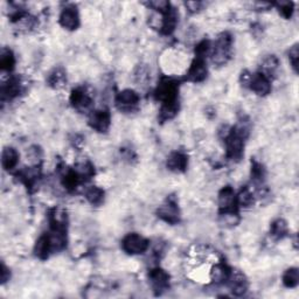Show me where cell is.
<instances>
[{
  "label": "cell",
  "mask_w": 299,
  "mask_h": 299,
  "mask_svg": "<svg viewBox=\"0 0 299 299\" xmlns=\"http://www.w3.org/2000/svg\"><path fill=\"white\" fill-rule=\"evenodd\" d=\"M70 102L79 110H87L91 104V98L83 89H75L70 96Z\"/></svg>",
  "instance_id": "7c38bea8"
},
{
  "label": "cell",
  "mask_w": 299,
  "mask_h": 299,
  "mask_svg": "<svg viewBox=\"0 0 299 299\" xmlns=\"http://www.w3.org/2000/svg\"><path fill=\"white\" fill-rule=\"evenodd\" d=\"M150 282H151L152 288L156 291H161L166 290L169 284V277L166 273V271L161 269H155L150 272Z\"/></svg>",
  "instance_id": "8fae6325"
},
{
  "label": "cell",
  "mask_w": 299,
  "mask_h": 299,
  "mask_svg": "<svg viewBox=\"0 0 299 299\" xmlns=\"http://www.w3.org/2000/svg\"><path fill=\"white\" fill-rule=\"evenodd\" d=\"M246 86H249L250 89L255 92L258 96H265L270 92L271 89V84L268 76H265L263 72H258V74L250 75L249 82Z\"/></svg>",
  "instance_id": "277c9868"
},
{
  "label": "cell",
  "mask_w": 299,
  "mask_h": 299,
  "mask_svg": "<svg viewBox=\"0 0 299 299\" xmlns=\"http://www.w3.org/2000/svg\"><path fill=\"white\" fill-rule=\"evenodd\" d=\"M60 25L69 31H74L80 25V15L78 10L72 6L63 9L60 14Z\"/></svg>",
  "instance_id": "52a82bcc"
},
{
  "label": "cell",
  "mask_w": 299,
  "mask_h": 299,
  "mask_svg": "<svg viewBox=\"0 0 299 299\" xmlns=\"http://www.w3.org/2000/svg\"><path fill=\"white\" fill-rule=\"evenodd\" d=\"M298 56H299L298 44H294V46L290 49V53H289L290 63L294 69V71H297V69H298Z\"/></svg>",
  "instance_id": "cb8c5ba5"
},
{
  "label": "cell",
  "mask_w": 299,
  "mask_h": 299,
  "mask_svg": "<svg viewBox=\"0 0 299 299\" xmlns=\"http://www.w3.org/2000/svg\"><path fill=\"white\" fill-rule=\"evenodd\" d=\"M230 270L225 264L214 265L211 270V278L214 282H226L230 276Z\"/></svg>",
  "instance_id": "2e32d148"
},
{
  "label": "cell",
  "mask_w": 299,
  "mask_h": 299,
  "mask_svg": "<svg viewBox=\"0 0 299 299\" xmlns=\"http://www.w3.org/2000/svg\"><path fill=\"white\" fill-rule=\"evenodd\" d=\"M237 196L232 187H225L219 193V207L222 213H233L237 207Z\"/></svg>",
  "instance_id": "3957f363"
},
{
  "label": "cell",
  "mask_w": 299,
  "mask_h": 299,
  "mask_svg": "<svg viewBox=\"0 0 299 299\" xmlns=\"http://www.w3.org/2000/svg\"><path fill=\"white\" fill-rule=\"evenodd\" d=\"M206 76H207V67L204 59H196L187 71V80L191 82H201L206 79Z\"/></svg>",
  "instance_id": "9c48e42d"
},
{
  "label": "cell",
  "mask_w": 299,
  "mask_h": 299,
  "mask_svg": "<svg viewBox=\"0 0 299 299\" xmlns=\"http://www.w3.org/2000/svg\"><path fill=\"white\" fill-rule=\"evenodd\" d=\"M158 216L161 220L169 225H176L180 220V212L177 204L172 201H167L166 204L161 205L158 209Z\"/></svg>",
  "instance_id": "ba28073f"
},
{
  "label": "cell",
  "mask_w": 299,
  "mask_h": 299,
  "mask_svg": "<svg viewBox=\"0 0 299 299\" xmlns=\"http://www.w3.org/2000/svg\"><path fill=\"white\" fill-rule=\"evenodd\" d=\"M230 290L236 296H241L243 294L246 290H248V281L243 273L241 272H230V276L228 278Z\"/></svg>",
  "instance_id": "30bf717a"
},
{
  "label": "cell",
  "mask_w": 299,
  "mask_h": 299,
  "mask_svg": "<svg viewBox=\"0 0 299 299\" xmlns=\"http://www.w3.org/2000/svg\"><path fill=\"white\" fill-rule=\"evenodd\" d=\"M0 277H2V283H6L7 280L10 278V271L7 269V266L5 264H2V268H0Z\"/></svg>",
  "instance_id": "4316f807"
},
{
  "label": "cell",
  "mask_w": 299,
  "mask_h": 299,
  "mask_svg": "<svg viewBox=\"0 0 299 299\" xmlns=\"http://www.w3.org/2000/svg\"><path fill=\"white\" fill-rule=\"evenodd\" d=\"M156 96L163 104L178 103V84L173 80H163L158 84Z\"/></svg>",
  "instance_id": "6da1fadb"
},
{
  "label": "cell",
  "mask_w": 299,
  "mask_h": 299,
  "mask_svg": "<svg viewBox=\"0 0 299 299\" xmlns=\"http://www.w3.org/2000/svg\"><path fill=\"white\" fill-rule=\"evenodd\" d=\"M15 64L13 53L10 49H3L0 55V67L3 71H11Z\"/></svg>",
  "instance_id": "d6986e66"
},
{
  "label": "cell",
  "mask_w": 299,
  "mask_h": 299,
  "mask_svg": "<svg viewBox=\"0 0 299 299\" xmlns=\"http://www.w3.org/2000/svg\"><path fill=\"white\" fill-rule=\"evenodd\" d=\"M288 233V225L284 220H276L271 226V234L272 236L277 238H282Z\"/></svg>",
  "instance_id": "603a6c76"
},
{
  "label": "cell",
  "mask_w": 299,
  "mask_h": 299,
  "mask_svg": "<svg viewBox=\"0 0 299 299\" xmlns=\"http://www.w3.org/2000/svg\"><path fill=\"white\" fill-rule=\"evenodd\" d=\"M278 6H280V12L284 15L285 18L291 17L292 14V3H278Z\"/></svg>",
  "instance_id": "d4e9b609"
},
{
  "label": "cell",
  "mask_w": 299,
  "mask_h": 299,
  "mask_svg": "<svg viewBox=\"0 0 299 299\" xmlns=\"http://www.w3.org/2000/svg\"><path fill=\"white\" fill-rule=\"evenodd\" d=\"M19 163V153L15 148L13 147H5L3 151L2 155V164L3 167L7 169V171H11L15 166H17Z\"/></svg>",
  "instance_id": "4fadbf2b"
},
{
  "label": "cell",
  "mask_w": 299,
  "mask_h": 299,
  "mask_svg": "<svg viewBox=\"0 0 299 299\" xmlns=\"http://www.w3.org/2000/svg\"><path fill=\"white\" fill-rule=\"evenodd\" d=\"M87 200L94 206H98L104 201V191L102 188L96 187V186H92L87 191L86 193Z\"/></svg>",
  "instance_id": "e0dca14e"
},
{
  "label": "cell",
  "mask_w": 299,
  "mask_h": 299,
  "mask_svg": "<svg viewBox=\"0 0 299 299\" xmlns=\"http://www.w3.org/2000/svg\"><path fill=\"white\" fill-rule=\"evenodd\" d=\"M51 252H52V248L49 244V240H48V236L44 235L40 237L35 244L36 256L40 258H47L48 254H49Z\"/></svg>",
  "instance_id": "ac0fdd59"
},
{
  "label": "cell",
  "mask_w": 299,
  "mask_h": 299,
  "mask_svg": "<svg viewBox=\"0 0 299 299\" xmlns=\"http://www.w3.org/2000/svg\"><path fill=\"white\" fill-rule=\"evenodd\" d=\"M123 250L131 255H139L148 249V241L139 234H129L122 242Z\"/></svg>",
  "instance_id": "7a4b0ae2"
},
{
  "label": "cell",
  "mask_w": 299,
  "mask_h": 299,
  "mask_svg": "<svg viewBox=\"0 0 299 299\" xmlns=\"http://www.w3.org/2000/svg\"><path fill=\"white\" fill-rule=\"evenodd\" d=\"M187 157L181 152L172 153L167 160V167L175 172H184L187 167Z\"/></svg>",
  "instance_id": "5bb4252c"
},
{
  "label": "cell",
  "mask_w": 299,
  "mask_h": 299,
  "mask_svg": "<svg viewBox=\"0 0 299 299\" xmlns=\"http://www.w3.org/2000/svg\"><path fill=\"white\" fill-rule=\"evenodd\" d=\"M116 103L120 108V110H132L139 103V96L131 89H125L117 95Z\"/></svg>",
  "instance_id": "8992f818"
},
{
  "label": "cell",
  "mask_w": 299,
  "mask_h": 299,
  "mask_svg": "<svg viewBox=\"0 0 299 299\" xmlns=\"http://www.w3.org/2000/svg\"><path fill=\"white\" fill-rule=\"evenodd\" d=\"M186 9H188L189 12L192 13H195V12H199L201 10V6H203V3L200 2H188L185 4Z\"/></svg>",
  "instance_id": "484cf974"
},
{
  "label": "cell",
  "mask_w": 299,
  "mask_h": 299,
  "mask_svg": "<svg viewBox=\"0 0 299 299\" xmlns=\"http://www.w3.org/2000/svg\"><path fill=\"white\" fill-rule=\"evenodd\" d=\"M278 68V60L275 58L273 55H269L268 58L263 60V63H262V69H263V74L265 76H269L270 74H273L276 69Z\"/></svg>",
  "instance_id": "7402d4cb"
},
{
  "label": "cell",
  "mask_w": 299,
  "mask_h": 299,
  "mask_svg": "<svg viewBox=\"0 0 299 299\" xmlns=\"http://www.w3.org/2000/svg\"><path fill=\"white\" fill-rule=\"evenodd\" d=\"M74 172L80 180H89L95 173L94 167H92L90 161L88 160H82L76 163Z\"/></svg>",
  "instance_id": "9a60e30c"
},
{
  "label": "cell",
  "mask_w": 299,
  "mask_h": 299,
  "mask_svg": "<svg viewBox=\"0 0 299 299\" xmlns=\"http://www.w3.org/2000/svg\"><path fill=\"white\" fill-rule=\"evenodd\" d=\"M64 81H66V72L62 69H60V68L52 71L49 74V78H48V82H49L51 86L54 88L62 87Z\"/></svg>",
  "instance_id": "44dd1931"
},
{
  "label": "cell",
  "mask_w": 299,
  "mask_h": 299,
  "mask_svg": "<svg viewBox=\"0 0 299 299\" xmlns=\"http://www.w3.org/2000/svg\"><path fill=\"white\" fill-rule=\"evenodd\" d=\"M299 282V273L297 268H291L286 270L285 273L283 275V283L286 288H294L298 285Z\"/></svg>",
  "instance_id": "ffe728a7"
},
{
  "label": "cell",
  "mask_w": 299,
  "mask_h": 299,
  "mask_svg": "<svg viewBox=\"0 0 299 299\" xmlns=\"http://www.w3.org/2000/svg\"><path fill=\"white\" fill-rule=\"evenodd\" d=\"M111 117L108 110H96L89 117V125L97 132H106L110 127Z\"/></svg>",
  "instance_id": "5b68a950"
}]
</instances>
